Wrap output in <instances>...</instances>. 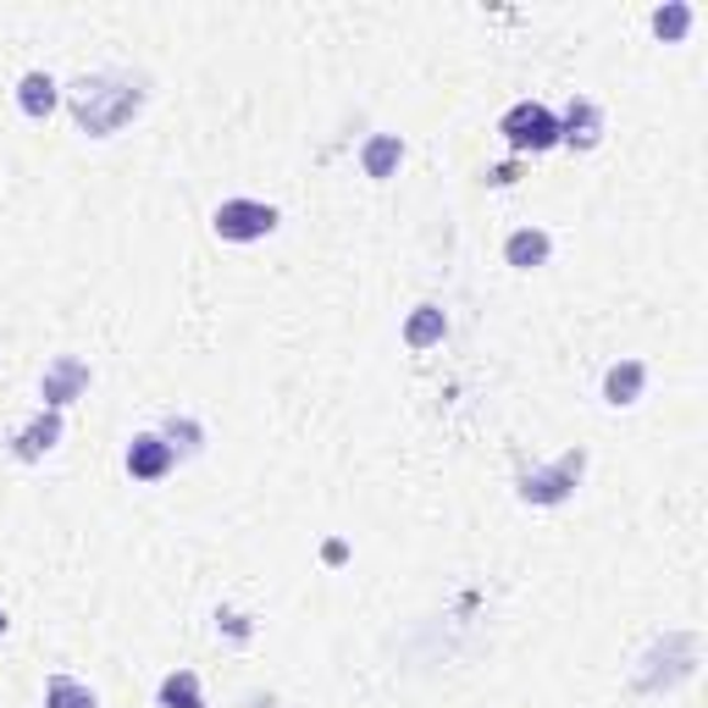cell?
I'll use <instances>...</instances> for the list:
<instances>
[{"label": "cell", "instance_id": "6da1fadb", "mask_svg": "<svg viewBox=\"0 0 708 708\" xmlns=\"http://www.w3.org/2000/svg\"><path fill=\"white\" fill-rule=\"evenodd\" d=\"M67 105H72V116L89 138H111L145 111V83L133 72H89V78L72 83Z\"/></svg>", "mask_w": 708, "mask_h": 708}, {"label": "cell", "instance_id": "7a4b0ae2", "mask_svg": "<svg viewBox=\"0 0 708 708\" xmlns=\"http://www.w3.org/2000/svg\"><path fill=\"white\" fill-rule=\"evenodd\" d=\"M498 133H504V145L515 156H537V150H553L559 145V116L548 105H537V100H520V105L504 111Z\"/></svg>", "mask_w": 708, "mask_h": 708}, {"label": "cell", "instance_id": "3957f363", "mask_svg": "<svg viewBox=\"0 0 708 708\" xmlns=\"http://www.w3.org/2000/svg\"><path fill=\"white\" fill-rule=\"evenodd\" d=\"M582 471H587V454L571 449V454H559V460L542 465V471H526V476H520V498H526V504H564V498L576 493Z\"/></svg>", "mask_w": 708, "mask_h": 708}, {"label": "cell", "instance_id": "277c9868", "mask_svg": "<svg viewBox=\"0 0 708 708\" xmlns=\"http://www.w3.org/2000/svg\"><path fill=\"white\" fill-rule=\"evenodd\" d=\"M642 664H648V670H637V686H642V692L675 686V681H686L692 664H697V637H670V642H659Z\"/></svg>", "mask_w": 708, "mask_h": 708}, {"label": "cell", "instance_id": "5b68a950", "mask_svg": "<svg viewBox=\"0 0 708 708\" xmlns=\"http://www.w3.org/2000/svg\"><path fill=\"white\" fill-rule=\"evenodd\" d=\"M211 227H216V238H227V244H255V238L277 233V211L260 205V200H227V205H216Z\"/></svg>", "mask_w": 708, "mask_h": 708}, {"label": "cell", "instance_id": "8992f818", "mask_svg": "<svg viewBox=\"0 0 708 708\" xmlns=\"http://www.w3.org/2000/svg\"><path fill=\"white\" fill-rule=\"evenodd\" d=\"M83 387H89V366H83L78 355L50 360V366H45V377H40V398H45L50 409H61V404L83 398Z\"/></svg>", "mask_w": 708, "mask_h": 708}, {"label": "cell", "instance_id": "52a82bcc", "mask_svg": "<svg viewBox=\"0 0 708 708\" xmlns=\"http://www.w3.org/2000/svg\"><path fill=\"white\" fill-rule=\"evenodd\" d=\"M172 465H178V454H172V443L161 432H145V438L127 443V476L133 482H161Z\"/></svg>", "mask_w": 708, "mask_h": 708}, {"label": "cell", "instance_id": "ba28073f", "mask_svg": "<svg viewBox=\"0 0 708 708\" xmlns=\"http://www.w3.org/2000/svg\"><path fill=\"white\" fill-rule=\"evenodd\" d=\"M598 138H604V111H598L587 94H576V100H571V111H564V122H559V145L593 150Z\"/></svg>", "mask_w": 708, "mask_h": 708}, {"label": "cell", "instance_id": "9c48e42d", "mask_svg": "<svg viewBox=\"0 0 708 708\" xmlns=\"http://www.w3.org/2000/svg\"><path fill=\"white\" fill-rule=\"evenodd\" d=\"M56 443H61V409H45V415H34L29 427H23V432L12 438V454L34 465V460H45V454H50Z\"/></svg>", "mask_w": 708, "mask_h": 708}, {"label": "cell", "instance_id": "30bf717a", "mask_svg": "<svg viewBox=\"0 0 708 708\" xmlns=\"http://www.w3.org/2000/svg\"><path fill=\"white\" fill-rule=\"evenodd\" d=\"M548 255H553V238L542 227H520V233L504 238V260L515 271H537V266H548Z\"/></svg>", "mask_w": 708, "mask_h": 708}, {"label": "cell", "instance_id": "8fae6325", "mask_svg": "<svg viewBox=\"0 0 708 708\" xmlns=\"http://www.w3.org/2000/svg\"><path fill=\"white\" fill-rule=\"evenodd\" d=\"M642 387H648V366H642V360H620V366L604 371V398H609L615 409H620V404H637Z\"/></svg>", "mask_w": 708, "mask_h": 708}, {"label": "cell", "instance_id": "7c38bea8", "mask_svg": "<svg viewBox=\"0 0 708 708\" xmlns=\"http://www.w3.org/2000/svg\"><path fill=\"white\" fill-rule=\"evenodd\" d=\"M18 105H23V116L45 122V116L56 111V78H50V72H23V83H18Z\"/></svg>", "mask_w": 708, "mask_h": 708}, {"label": "cell", "instance_id": "4fadbf2b", "mask_svg": "<svg viewBox=\"0 0 708 708\" xmlns=\"http://www.w3.org/2000/svg\"><path fill=\"white\" fill-rule=\"evenodd\" d=\"M398 161H404L398 133H377L371 145L360 150V167H366V178H393V172H398Z\"/></svg>", "mask_w": 708, "mask_h": 708}, {"label": "cell", "instance_id": "5bb4252c", "mask_svg": "<svg viewBox=\"0 0 708 708\" xmlns=\"http://www.w3.org/2000/svg\"><path fill=\"white\" fill-rule=\"evenodd\" d=\"M443 333H449L443 311H438V305H420V311L409 316V327H404V344H409V349H432Z\"/></svg>", "mask_w": 708, "mask_h": 708}, {"label": "cell", "instance_id": "9a60e30c", "mask_svg": "<svg viewBox=\"0 0 708 708\" xmlns=\"http://www.w3.org/2000/svg\"><path fill=\"white\" fill-rule=\"evenodd\" d=\"M45 708H100V697H94L83 681H72V675H50V686H45Z\"/></svg>", "mask_w": 708, "mask_h": 708}, {"label": "cell", "instance_id": "2e32d148", "mask_svg": "<svg viewBox=\"0 0 708 708\" xmlns=\"http://www.w3.org/2000/svg\"><path fill=\"white\" fill-rule=\"evenodd\" d=\"M161 708H205L200 703V675L194 670H178L161 681Z\"/></svg>", "mask_w": 708, "mask_h": 708}, {"label": "cell", "instance_id": "e0dca14e", "mask_svg": "<svg viewBox=\"0 0 708 708\" xmlns=\"http://www.w3.org/2000/svg\"><path fill=\"white\" fill-rule=\"evenodd\" d=\"M161 438L172 443V454H178V449H183V454H200V443H205V432H200V420H194V415H172Z\"/></svg>", "mask_w": 708, "mask_h": 708}, {"label": "cell", "instance_id": "ac0fdd59", "mask_svg": "<svg viewBox=\"0 0 708 708\" xmlns=\"http://www.w3.org/2000/svg\"><path fill=\"white\" fill-rule=\"evenodd\" d=\"M653 29H659L664 40H686V29H692V7L670 0V7H659V12H653Z\"/></svg>", "mask_w": 708, "mask_h": 708}, {"label": "cell", "instance_id": "d6986e66", "mask_svg": "<svg viewBox=\"0 0 708 708\" xmlns=\"http://www.w3.org/2000/svg\"><path fill=\"white\" fill-rule=\"evenodd\" d=\"M216 620H222V631H227L233 642H244V637H249V615H238V609H222Z\"/></svg>", "mask_w": 708, "mask_h": 708}, {"label": "cell", "instance_id": "ffe728a7", "mask_svg": "<svg viewBox=\"0 0 708 708\" xmlns=\"http://www.w3.org/2000/svg\"><path fill=\"white\" fill-rule=\"evenodd\" d=\"M515 178H520V172H515V161H509V167H493V172H487V183H498V189H509Z\"/></svg>", "mask_w": 708, "mask_h": 708}, {"label": "cell", "instance_id": "44dd1931", "mask_svg": "<svg viewBox=\"0 0 708 708\" xmlns=\"http://www.w3.org/2000/svg\"><path fill=\"white\" fill-rule=\"evenodd\" d=\"M322 553H327V564H344V559H349V548H344V542H327Z\"/></svg>", "mask_w": 708, "mask_h": 708}, {"label": "cell", "instance_id": "7402d4cb", "mask_svg": "<svg viewBox=\"0 0 708 708\" xmlns=\"http://www.w3.org/2000/svg\"><path fill=\"white\" fill-rule=\"evenodd\" d=\"M249 708H277V703L271 697H249Z\"/></svg>", "mask_w": 708, "mask_h": 708}, {"label": "cell", "instance_id": "603a6c76", "mask_svg": "<svg viewBox=\"0 0 708 708\" xmlns=\"http://www.w3.org/2000/svg\"><path fill=\"white\" fill-rule=\"evenodd\" d=\"M0 631H7V615H0Z\"/></svg>", "mask_w": 708, "mask_h": 708}]
</instances>
